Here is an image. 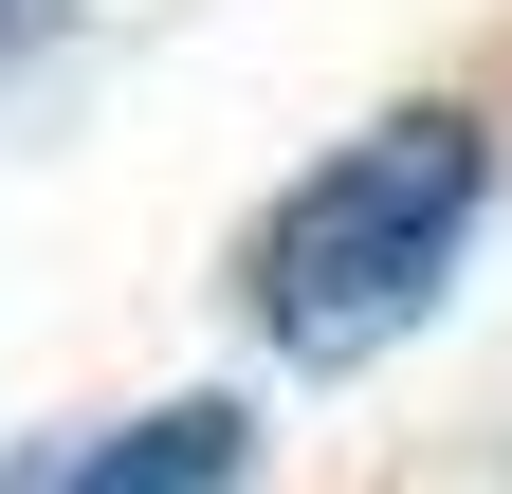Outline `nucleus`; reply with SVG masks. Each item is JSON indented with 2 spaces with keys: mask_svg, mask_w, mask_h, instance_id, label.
I'll list each match as a JSON object with an SVG mask.
<instances>
[{
  "mask_svg": "<svg viewBox=\"0 0 512 494\" xmlns=\"http://www.w3.org/2000/svg\"><path fill=\"white\" fill-rule=\"evenodd\" d=\"M37 19H55V0H0V55H19V37H37Z\"/></svg>",
  "mask_w": 512,
  "mask_h": 494,
  "instance_id": "obj_3",
  "label": "nucleus"
},
{
  "mask_svg": "<svg viewBox=\"0 0 512 494\" xmlns=\"http://www.w3.org/2000/svg\"><path fill=\"white\" fill-rule=\"evenodd\" d=\"M476 202H494V129H476L458 92L366 110L311 183H275V220H256V257H238V312L275 330L293 366H366V348H403L439 312Z\"/></svg>",
  "mask_w": 512,
  "mask_h": 494,
  "instance_id": "obj_1",
  "label": "nucleus"
},
{
  "mask_svg": "<svg viewBox=\"0 0 512 494\" xmlns=\"http://www.w3.org/2000/svg\"><path fill=\"white\" fill-rule=\"evenodd\" d=\"M238 476H256V421L202 385V403H147V421H92V440L19 458L0 494H238Z\"/></svg>",
  "mask_w": 512,
  "mask_h": 494,
  "instance_id": "obj_2",
  "label": "nucleus"
}]
</instances>
